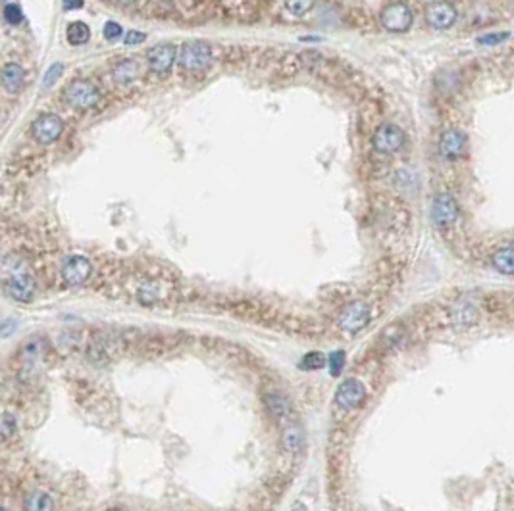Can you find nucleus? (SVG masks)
Returning <instances> with one entry per match:
<instances>
[{"label": "nucleus", "instance_id": "f257e3e1", "mask_svg": "<svg viewBox=\"0 0 514 511\" xmlns=\"http://www.w3.org/2000/svg\"><path fill=\"white\" fill-rule=\"evenodd\" d=\"M0 287L8 298L20 304H31L37 296L33 271L18 254H8L0 260Z\"/></svg>", "mask_w": 514, "mask_h": 511}, {"label": "nucleus", "instance_id": "f03ea898", "mask_svg": "<svg viewBox=\"0 0 514 511\" xmlns=\"http://www.w3.org/2000/svg\"><path fill=\"white\" fill-rule=\"evenodd\" d=\"M175 292V283L172 279L162 275L141 277L133 289V298L143 306L166 304L172 300Z\"/></svg>", "mask_w": 514, "mask_h": 511}, {"label": "nucleus", "instance_id": "7ed1b4c3", "mask_svg": "<svg viewBox=\"0 0 514 511\" xmlns=\"http://www.w3.org/2000/svg\"><path fill=\"white\" fill-rule=\"evenodd\" d=\"M64 102L76 112H89L103 100V90L90 79H74L62 92Z\"/></svg>", "mask_w": 514, "mask_h": 511}, {"label": "nucleus", "instance_id": "20e7f679", "mask_svg": "<svg viewBox=\"0 0 514 511\" xmlns=\"http://www.w3.org/2000/svg\"><path fill=\"white\" fill-rule=\"evenodd\" d=\"M214 62V50L209 42L189 41L177 50V66L185 73H201Z\"/></svg>", "mask_w": 514, "mask_h": 511}, {"label": "nucleus", "instance_id": "39448f33", "mask_svg": "<svg viewBox=\"0 0 514 511\" xmlns=\"http://www.w3.org/2000/svg\"><path fill=\"white\" fill-rule=\"evenodd\" d=\"M47 356V342L41 340L39 337H33L23 342L18 354V361H20V379L31 380L33 377L41 373L42 361Z\"/></svg>", "mask_w": 514, "mask_h": 511}, {"label": "nucleus", "instance_id": "423d86ee", "mask_svg": "<svg viewBox=\"0 0 514 511\" xmlns=\"http://www.w3.org/2000/svg\"><path fill=\"white\" fill-rule=\"evenodd\" d=\"M366 396H368V390L364 387V383L355 377H349L339 385L337 392H335L334 404L335 408L339 411H345V414H351L358 409L366 402Z\"/></svg>", "mask_w": 514, "mask_h": 511}, {"label": "nucleus", "instance_id": "0eeeda50", "mask_svg": "<svg viewBox=\"0 0 514 511\" xmlns=\"http://www.w3.org/2000/svg\"><path fill=\"white\" fill-rule=\"evenodd\" d=\"M64 133V119L58 114H50L45 112L35 121L31 124V135L35 138L37 145L49 146L56 143L58 138L62 137Z\"/></svg>", "mask_w": 514, "mask_h": 511}, {"label": "nucleus", "instance_id": "6e6552de", "mask_svg": "<svg viewBox=\"0 0 514 511\" xmlns=\"http://www.w3.org/2000/svg\"><path fill=\"white\" fill-rule=\"evenodd\" d=\"M380 21H382V28L390 33H407L412 28L414 16L404 2H391L390 6L383 8Z\"/></svg>", "mask_w": 514, "mask_h": 511}, {"label": "nucleus", "instance_id": "1a4fd4ad", "mask_svg": "<svg viewBox=\"0 0 514 511\" xmlns=\"http://www.w3.org/2000/svg\"><path fill=\"white\" fill-rule=\"evenodd\" d=\"M60 275L66 287H81L93 277V263L85 256H68L62 263Z\"/></svg>", "mask_w": 514, "mask_h": 511}, {"label": "nucleus", "instance_id": "9d476101", "mask_svg": "<svg viewBox=\"0 0 514 511\" xmlns=\"http://www.w3.org/2000/svg\"><path fill=\"white\" fill-rule=\"evenodd\" d=\"M407 143V135L404 131L395 124H382L375 129L374 137H372V145L378 152L382 154H395Z\"/></svg>", "mask_w": 514, "mask_h": 511}, {"label": "nucleus", "instance_id": "9b49d317", "mask_svg": "<svg viewBox=\"0 0 514 511\" xmlns=\"http://www.w3.org/2000/svg\"><path fill=\"white\" fill-rule=\"evenodd\" d=\"M177 64V47L174 42H162L146 52V66L156 76H168Z\"/></svg>", "mask_w": 514, "mask_h": 511}, {"label": "nucleus", "instance_id": "f8f14e48", "mask_svg": "<svg viewBox=\"0 0 514 511\" xmlns=\"http://www.w3.org/2000/svg\"><path fill=\"white\" fill-rule=\"evenodd\" d=\"M457 220H459L457 200L449 193L438 194L433 198V206H431V222L436 223V227L445 231V229H452Z\"/></svg>", "mask_w": 514, "mask_h": 511}, {"label": "nucleus", "instance_id": "ddd939ff", "mask_svg": "<svg viewBox=\"0 0 514 511\" xmlns=\"http://www.w3.org/2000/svg\"><path fill=\"white\" fill-rule=\"evenodd\" d=\"M264 404L268 411L271 414V417L281 425V427H287V425H293L297 423V414L293 409V404L289 402V398L285 394L278 392V390H268L264 392Z\"/></svg>", "mask_w": 514, "mask_h": 511}, {"label": "nucleus", "instance_id": "4468645a", "mask_svg": "<svg viewBox=\"0 0 514 511\" xmlns=\"http://www.w3.org/2000/svg\"><path fill=\"white\" fill-rule=\"evenodd\" d=\"M468 152V135L460 129H447L439 138V154L447 162H457Z\"/></svg>", "mask_w": 514, "mask_h": 511}, {"label": "nucleus", "instance_id": "2eb2a0df", "mask_svg": "<svg viewBox=\"0 0 514 511\" xmlns=\"http://www.w3.org/2000/svg\"><path fill=\"white\" fill-rule=\"evenodd\" d=\"M426 21L428 25L438 31H445L455 25L457 21V8L447 0H433L426 6Z\"/></svg>", "mask_w": 514, "mask_h": 511}, {"label": "nucleus", "instance_id": "dca6fc26", "mask_svg": "<svg viewBox=\"0 0 514 511\" xmlns=\"http://www.w3.org/2000/svg\"><path fill=\"white\" fill-rule=\"evenodd\" d=\"M110 76L112 81L118 85L119 89H132L139 83L141 64L135 58H122L118 62L112 64Z\"/></svg>", "mask_w": 514, "mask_h": 511}, {"label": "nucleus", "instance_id": "f3484780", "mask_svg": "<svg viewBox=\"0 0 514 511\" xmlns=\"http://www.w3.org/2000/svg\"><path fill=\"white\" fill-rule=\"evenodd\" d=\"M118 337L114 332H98L89 342V358L95 363H108V359L114 356L118 348Z\"/></svg>", "mask_w": 514, "mask_h": 511}, {"label": "nucleus", "instance_id": "a211bd4d", "mask_svg": "<svg viewBox=\"0 0 514 511\" xmlns=\"http://www.w3.org/2000/svg\"><path fill=\"white\" fill-rule=\"evenodd\" d=\"M25 85V69L20 62H6L0 68V87L8 95H18Z\"/></svg>", "mask_w": 514, "mask_h": 511}, {"label": "nucleus", "instance_id": "6ab92c4d", "mask_svg": "<svg viewBox=\"0 0 514 511\" xmlns=\"http://www.w3.org/2000/svg\"><path fill=\"white\" fill-rule=\"evenodd\" d=\"M368 323H370V310L368 306L362 304V302H356V304L351 306V308L343 313V318H341V327H343V331L351 332V335L362 331Z\"/></svg>", "mask_w": 514, "mask_h": 511}, {"label": "nucleus", "instance_id": "aec40b11", "mask_svg": "<svg viewBox=\"0 0 514 511\" xmlns=\"http://www.w3.org/2000/svg\"><path fill=\"white\" fill-rule=\"evenodd\" d=\"M447 318H449V323L457 325V327H470L478 321V310L476 306L466 302V300H460L457 304H452V308L447 311Z\"/></svg>", "mask_w": 514, "mask_h": 511}, {"label": "nucleus", "instance_id": "412c9836", "mask_svg": "<svg viewBox=\"0 0 514 511\" xmlns=\"http://www.w3.org/2000/svg\"><path fill=\"white\" fill-rule=\"evenodd\" d=\"M305 446H306L305 433H303V428H300L297 423H293V425H287V427H284L285 452H289V454H293V456H297V454H300V452H305Z\"/></svg>", "mask_w": 514, "mask_h": 511}, {"label": "nucleus", "instance_id": "4be33fe9", "mask_svg": "<svg viewBox=\"0 0 514 511\" xmlns=\"http://www.w3.org/2000/svg\"><path fill=\"white\" fill-rule=\"evenodd\" d=\"M493 267L503 275H514V248L513 246H505L499 248L491 258Z\"/></svg>", "mask_w": 514, "mask_h": 511}, {"label": "nucleus", "instance_id": "5701e85b", "mask_svg": "<svg viewBox=\"0 0 514 511\" xmlns=\"http://www.w3.org/2000/svg\"><path fill=\"white\" fill-rule=\"evenodd\" d=\"M66 39L70 44L74 47H81V44H87L90 39V29L85 21H74L68 25L66 29Z\"/></svg>", "mask_w": 514, "mask_h": 511}, {"label": "nucleus", "instance_id": "b1692460", "mask_svg": "<svg viewBox=\"0 0 514 511\" xmlns=\"http://www.w3.org/2000/svg\"><path fill=\"white\" fill-rule=\"evenodd\" d=\"M16 435H18V419H16V415L10 414V411H2L0 414V446L10 443Z\"/></svg>", "mask_w": 514, "mask_h": 511}, {"label": "nucleus", "instance_id": "393cba45", "mask_svg": "<svg viewBox=\"0 0 514 511\" xmlns=\"http://www.w3.org/2000/svg\"><path fill=\"white\" fill-rule=\"evenodd\" d=\"M54 507V502H52V498L49 494H45V492H37L33 496L28 498V502H25V510H31V511H45V510H52Z\"/></svg>", "mask_w": 514, "mask_h": 511}, {"label": "nucleus", "instance_id": "a878e982", "mask_svg": "<svg viewBox=\"0 0 514 511\" xmlns=\"http://www.w3.org/2000/svg\"><path fill=\"white\" fill-rule=\"evenodd\" d=\"M316 4V0H285V10L295 18L308 14Z\"/></svg>", "mask_w": 514, "mask_h": 511}, {"label": "nucleus", "instance_id": "bb28decb", "mask_svg": "<svg viewBox=\"0 0 514 511\" xmlns=\"http://www.w3.org/2000/svg\"><path fill=\"white\" fill-rule=\"evenodd\" d=\"M62 76H64V64L54 62L47 71H45V76H42V89H50L52 85L60 81V77Z\"/></svg>", "mask_w": 514, "mask_h": 511}, {"label": "nucleus", "instance_id": "cd10ccee", "mask_svg": "<svg viewBox=\"0 0 514 511\" xmlns=\"http://www.w3.org/2000/svg\"><path fill=\"white\" fill-rule=\"evenodd\" d=\"M324 363H326V356H324V354L310 352L300 359V369H305V371H314V369L324 367Z\"/></svg>", "mask_w": 514, "mask_h": 511}, {"label": "nucleus", "instance_id": "c85d7f7f", "mask_svg": "<svg viewBox=\"0 0 514 511\" xmlns=\"http://www.w3.org/2000/svg\"><path fill=\"white\" fill-rule=\"evenodd\" d=\"M510 37V33H487V35H481L478 39L479 44H484V47H497L501 42H505Z\"/></svg>", "mask_w": 514, "mask_h": 511}, {"label": "nucleus", "instance_id": "c756f323", "mask_svg": "<svg viewBox=\"0 0 514 511\" xmlns=\"http://www.w3.org/2000/svg\"><path fill=\"white\" fill-rule=\"evenodd\" d=\"M4 18H6L8 23L18 25V23H21V20H23V12H21V8L18 6V4L10 2V4L4 6Z\"/></svg>", "mask_w": 514, "mask_h": 511}, {"label": "nucleus", "instance_id": "7c9ffc66", "mask_svg": "<svg viewBox=\"0 0 514 511\" xmlns=\"http://www.w3.org/2000/svg\"><path fill=\"white\" fill-rule=\"evenodd\" d=\"M343 367H345V352L329 354V373L334 377H339Z\"/></svg>", "mask_w": 514, "mask_h": 511}, {"label": "nucleus", "instance_id": "2f4dec72", "mask_svg": "<svg viewBox=\"0 0 514 511\" xmlns=\"http://www.w3.org/2000/svg\"><path fill=\"white\" fill-rule=\"evenodd\" d=\"M105 39L106 41H116L124 37V28L119 25L118 21H106L105 23Z\"/></svg>", "mask_w": 514, "mask_h": 511}, {"label": "nucleus", "instance_id": "473e14b6", "mask_svg": "<svg viewBox=\"0 0 514 511\" xmlns=\"http://www.w3.org/2000/svg\"><path fill=\"white\" fill-rule=\"evenodd\" d=\"M122 39H124L125 47H135V44H141L145 41L146 35L143 31H137V29H129V31H125Z\"/></svg>", "mask_w": 514, "mask_h": 511}, {"label": "nucleus", "instance_id": "72a5a7b5", "mask_svg": "<svg viewBox=\"0 0 514 511\" xmlns=\"http://www.w3.org/2000/svg\"><path fill=\"white\" fill-rule=\"evenodd\" d=\"M14 329H16L14 319H8V321H4V323H0V339H6V337H10V335L14 332Z\"/></svg>", "mask_w": 514, "mask_h": 511}, {"label": "nucleus", "instance_id": "f704fd0d", "mask_svg": "<svg viewBox=\"0 0 514 511\" xmlns=\"http://www.w3.org/2000/svg\"><path fill=\"white\" fill-rule=\"evenodd\" d=\"M83 0H62V6L64 10H68V12H71V10H79V8H83Z\"/></svg>", "mask_w": 514, "mask_h": 511}, {"label": "nucleus", "instance_id": "c9c22d12", "mask_svg": "<svg viewBox=\"0 0 514 511\" xmlns=\"http://www.w3.org/2000/svg\"><path fill=\"white\" fill-rule=\"evenodd\" d=\"M118 4H124V6H133V4H137L141 0H116Z\"/></svg>", "mask_w": 514, "mask_h": 511}]
</instances>
